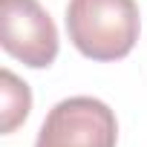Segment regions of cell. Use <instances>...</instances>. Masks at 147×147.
I'll return each mask as SVG.
<instances>
[{
  "label": "cell",
  "mask_w": 147,
  "mask_h": 147,
  "mask_svg": "<svg viewBox=\"0 0 147 147\" xmlns=\"http://www.w3.org/2000/svg\"><path fill=\"white\" fill-rule=\"evenodd\" d=\"M0 43L32 69L58 58V29L38 0H0Z\"/></svg>",
  "instance_id": "3957f363"
},
{
  "label": "cell",
  "mask_w": 147,
  "mask_h": 147,
  "mask_svg": "<svg viewBox=\"0 0 147 147\" xmlns=\"http://www.w3.org/2000/svg\"><path fill=\"white\" fill-rule=\"evenodd\" d=\"M115 113L92 95H75L49 110L35 147H115Z\"/></svg>",
  "instance_id": "7a4b0ae2"
},
{
  "label": "cell",
  "mask_w": 147,
  "mask_h": 147,
  "mask_svg": "<svg viewBox=\"0 0 147 147\" xmlns=\"http://www.w3.org/2000/svg\"><path fill=\"white\" fill-rule=\"evenodd\" d=\"M0 84H3V133H15L32 110V92L12 69L0 72Z\"/></svg>",
  "instance_id": "277c9868"
},
{
  "label": "cell",
  "mask_w": 147,
  "mask_h": 147,
  "mask_svg": "<svg viewBox=\"0 0 147 147\" xmlns=\"http://www.w3.org/2000/svg\"><path fill=\"white\" fill-rule=\"evenodd\" d=\"M136 0H69L66 32L84 58L121 61L138 40Z\"/></svg>",
  "instance_id": "6da1fadb"
}]
</instances>
